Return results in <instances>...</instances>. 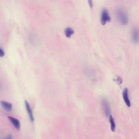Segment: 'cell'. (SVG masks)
I'll list each match as a JSON object with an SVG mask.
<instances>
[{"mask_svg":"<svg viewBox=\"0 0 139 139\" xmlns=\"http://www.w3.org/2000/svg\"><path fill=\"white\" fill-rule=\"evenodd\" d=\"M12 135L11 134H9L8 135V136L6 138L12 139Z\"/></svg>","mask_w":139,"mask_h":139,"instance_id":"obj_14","label":"cell"},{"mask_svg":"<svg viewBox=\"0 0 139 139\" xmlns=\"http://www.w3.org/2000/svg\"><path fill=\"white\" fill-rule=\"evenodd\" d=\"M65 33L66 36L68 38H70L74 34V31L72 28L68 27L66 29Z\"/></svg>","mask_w":139,"mask_h":139,"instance_id":"obj_9","label":"cell"},{"mask_svg":"<svg viewBox=\"0 0 139 139\" xmlns=\"http://www.w3.org/2000/svg\"><path fill=\"white\" fill-rule=\"evenodd\" d=\"M133 40L135 43H137L138 42V33L136 28H134L132 32Z\"/></svg>","mask_w":139,"mask_h":139,"instance_id":"obj_8","label":"cell"},{"mask_svg":"<svg viewBox=\"0 0 139 139\" xmlns=\"http://www.w3.org/2000/svg\"><path fill=\"white\" fill-rule=\"evenodd\" d=\"M115 80L116 83L118 85H120L122 84L123 81L122 78L119 76H117L116 77Z\"/></svg>","mask_w":139,"mask_h":139,"instance_id":"obj_11","label":"cell"},{"mask_svg":"<svg viewBox=\"0 0 139 139\" xmlns=\"http://www.w3.org/2000/svg\"><path fill=\"white\" fill-rule=\"evenodd\" d=\"M5 55V53L0 48V57H3Z\"/></svg>","mask_w":139,"mask_h":139,"instance_id":"obj_13","label":"cell"},{"mask_svg":"<svg viewBox=\"0 0 139 139\" xmlns=\"http://www.w3.org/2000/svg\"><path fill=\"white\" fill-rule=\"evenodd\" d=\"M109 121L111 124V128L112 131L114 132L115 131L116 128V124L114 119L112 115L109 116Z\"/></svg>","mask_w":139,"mask_h":139,"instance_id":"obj_10","label":"cell"},{"mask_svg":"<svg viewBox=\"0 0 139 139\" xmlns=\"http://www.w3.org/2000/svg\"><path fill=\"white\" fill-rule=\"evenodd\" d=\"M123 97L124 101L128 107H130L131 104L128 96V90L127 88L124 89L123 92Z\"/></svg>","mask_w":139,"mask_h":139,"instance_id":"obj_4","label":"cell"},{"mask_svg":"<svg viewBox=\"0 0 139 139\" xmlns=\"http://www.w3.org/2000/svg\"><path fill=\"white\" fill-rule=\"evenodd\" d=\"M102 105L106 117H108L109 115L110 109L107 100L103 98L102 100Z\"/></svg>","mask_w":139,"mask_h":139,"instance_id":"obj_3","label":"cell"},{"mask_svg":"<svg viewBox=\"0 0 139 139\" xmlns=\"http://www.w3.org/2000/svg\"><path fill=\"white\" fill-rule=\"evenodd\" d=\"M1 105L7 111L11 112L12 109V105L11 103L6 101H2L1 102Z\"/></svg>","mask_w":139,"mask_h":139,"instance_id":"obj_6","label":"cell"},{"mask_svg":"<svg viewBox=\"0 0 139 139\" xmlns=\"http://www.w3.org/2000/svg\"><path fill=\"white\" fill-rule=\"evenodd\" d=\"M111 18L110 16L108 11L106 9H102L101 16V23L103 25H104L106 23L111 22Z\"/></svg>","mask_w":139,"mask_h":139,"instance_id":"obj_2","label":"cell"},{"mask_svg":"<svg viewBox=\"0 0 139 139\" xmlns=\"http://www.w3.org/2000/svg\"><path fill=\"white\" fill-rule=\"evenodd\" d=\"M8 118L17 129L19 130H20V123L19 120L15 118L10 116H8Z\"/></svg>","mask_w":139,"mask_h":139,"instance_id":"obj_5","label":"cell"},{"mask_svg":"<svg viewBox=\"0 0 139 139\" xmlns=\"http://www.w3.org/2000/svg\"><path fill=\"white\" fill-rule=\"evenodd\" d=\"M25 103L26 106L27 111L29 115L30 118L31 122H33L34 121V118L33 115V113L30 107L29 103L26 101H25Z\"/></svg>","mask_w":139,"mask_h":139,"instance_id":"obj_7","label":"cell"},{"mask_svg":"<svg viewBox=\"0 0 139 139\" xmlns=\"http://www.w3.org/2000/svg\"><path fill=\"white\" fill-rule=\"evenodd\" d=\"M117 15L120 23L123 25H126L128 22V18L126 13L124 10L121 9H118Z\"/></svg>","mask_w":139,"mask_h":139,"instance_id":"obj_1","label":"cell"},{"mask_svg":"<svg viewBox=\"0 0 139 139\" xmlns=\"http://www.w3.org/2000/svg\"><path fill=\"white\" fill-rule=\"evenodd\" d=\"M89 5L91 9H92L93 8V4L92 0H88Z\"/></svg>","mask_w":139,"mask_h":139,"instance_id":"obj_12","label":"cell"}]
</instances>
